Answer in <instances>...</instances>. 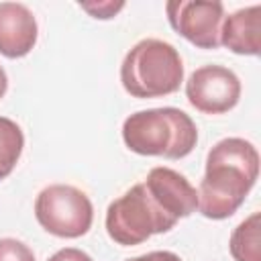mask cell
I'll use <instances>...</instances> for the list:
<instances>
[{
    "label": "cell",
    "instance_id": "obj_15",
    "mask_svg": "<svg viewBox=\"0 0 261 261\" xmlns=\"http://www.w3.org/2000/svg\"><path fill=\"white\" fill-rule=\"evenodd\" d=\"M49 261H94V259L88 253H84L82 249L65 247V249H59L55 255H51Z\"/></svg>",
    "mask_w": 261,
    "mask_h": 261
},
{
    "label": "cell",
    "instance_id": "obj_2",
    "mask_svg": "<svg viewBox=\"0 0 261 261\" xmlns=\"http://www.w3.org/2000/svg\"><path fill=\"white\" fill-rule=\"evenodd\" d=\"M124 145L139 155L181 159L198 143L194 120L179 108H151L130 114L122 124Z\"/></svg>",
    "mask_w": 261,
    "mask_h": 261
},
{
    "label": "cell",
    "instance_id": "obj_4",
    "mask_svg": "<svg viewBox=\"0 0 261 261\" xmlns=\"http://www.w3.org/2000/svg\"><path fill=\"white\" fill-rule=\"evenodd\" d=\"M175 222L177 220L153 200L145 184L133 186L106 210V232L114 243L124 247L141 245L151 234L167 232Z\"/></svg>",
    "mask_w": 261,
    "mask_h": 261
},
{
    "label": "cell",
    "instance_id": "obj_13",
    "mask_svg": "<svg viewBox=\"0 0 261 261\" xmlns=\"http://www.w3.org/2000/svg\"><path fill=\"white\" fill-rule=\"evenodd\" d=\"M0 261H35V255L22 241L0 239Z\"/></svg>",
    "mask_w": 261,
    "mask_h": 261
},
{
    "label": "cell",
    "instance_id": "obj_17",
    "mask_svg": "<svg viewBox=\"0 0 261 261\" xmlns=\"http://www.w3.org/2000/svg\"><path fill=\"white\" fill-rule=\"evenodd\" d=\"M6 88H8V77H6V71L0 65V98L6 94Z\"/></svg>",
    "mask_w": 261,
    "mask_h": 261
},
{
    "label": "cell",
    "instance_id": "obj_10",
    "mask_svg": "<svg viewBox=\"0 0 261 261\" xmlns=\"http://www.w3.org/2000/svg\"><path fill=\"white\" fill-rule=\"evenodd\" d=\"M220 45L239 55H259L261 49V6H249L224 16Z\"/></svg>",
    "mask_w": 261,
    "mask_h": 261
},
{
    "label": "cell",
    "instance_id": "obj_5",
    "mask_svg": "<svg viewBox=\"0 0 261 261\" xmlns=\"http://www.w3.org/2000/svg\"><path fill=\"white\" fill-rule=\"evenodd\" d=\"M35 216L47 232L61 239H77L90 230L94 208L82 190L67 184H53L39 192Z\"/></svg>",
    "mask_w": 261,
    "mask_h": 261
},
{
    "label": "cell",
    "instance_id": "obj_6",
    "mask_svg": "<svg viewBox=\"0 0 261 261\" xmlns=\"http://www.w3.org/2000/svg\"><path fill=\"white\" fill-rule=\"evenodd\" d=\"M169 24L175 33L200 49H216L220 45V27L224 6L208 0H171L165 4Z\"/></svg>",
    "mask_w": 261,
    "mask_h": 261
},
{
    "label": "cell",
    "instance_id": "obj_7",
    "mask_svg": "<svg viewBox=\"0 0 261 261\" xmlns=\"http://www.w3.org/2000/svg\"><path fill=\"white\" fill-rule=\"evenodd\" d=\"M188 102L206 114H222L237 106L241 82L234 71L222 65L198 67L186 82Z\"/></svg>",
    "mask_w": 261,
    "mask_h": 261
},
{
    "label": "cell",
    "instance_id": "obj_9",
    "mask_svg": "<svg viewBox=\"0 0 261 261\" xmlns=\"http://www.w3.org/2000/svg\"><path fill=\"white\" fill-rule=\"evenodd\" d=\"M37 20L18 2H0V53L8 59L24 57L37 43Z\"/></svg>",
    "mask_w": 261,
    "mask_h": 261
},
{
    "label": "cell",
    "instance_id": "obj_8",
    "mask_svg": "<svg viewBox=\"0 0 261 261\" xmlns=\"http://www.w3.org/2000/svg\"><path fill=\"white\" fill-rule=\"evenodd\" d=\"M143 184L153 200L175 220L190 216L198 208L196 188L171 167H153Z\"/></svg>",
    "mask_w": 261,
    "mask_h": 261
},
{
    "label": "cell",
    "instance_id": "obj_16",
    "mask_svg": "<svg viewBox=\"0 0 261 261\" xmlns=\"http://www.w3.org/2000/svg\"><path fill=\"white\" fill-rule=\"evenodd\" d=\"M126 261H181V259L171 251H153V253H147V255H141L135 259H126Z\"/></svg>",
    "mask_w": 261,
    "mask_h": 261
},
{
    "label": "cell",
    "instance_id": "obj_12",
    "mask_svg": "<svg viewBox=\"0 0 261 261\" xmlns=\"http://www.w3.org/2000/svg\"><path fill=\"white\" fill-rule=\"evenodd\" d=\"M24 135L20 126L10 118L0 116V179L10 175V171L20 159Z\"/></svg>",
    "mask_w": 261,
    "mask_h": 261
},
{
    "label": "cell",
    "instance_id": "obj_1",
    "mask_svg": "<svg viewBox=\"0 0 261 261\" xmlns=\"http://www.w3.org/2000/svg\"><path fill=\"white\" fill-rule=\"evenodd\" d=\"M259 175V153L253 143L228 137L206 157V173L198 188V210L212 220L232 216Z\"/></svg>",
    "mask_w": 261,
    "mask_h": 261
},
{
    "label": "cell",
    "instance_id": "obj_11",
    "mask_svg": "<svg viewBox=\"0 0 261 261\" xmlns=\"http://www.w3.org/2000/svg\"><path fill=\"white\" fill-rule=\"evenodd\" d=\"M259 220H261V214L253 212L232 230L228 247L234 261H261Z\"/></svg>",
    "mask_w": 261,
    "mask_h": 261
},
{
    "label": "cell",
    "instance_id": "obj_3",
    "mask_svg": "<svg viewBox=\"0 0 261 261\" xmlns=\"http://www.w3.org/2000/svg\"><path fill=\"white\" fill-rule=\"evenodd\" d=\"M122 88L135 98H159L179 90L184 63L177 49L161 39H143L120 65Z\"/></svg>",
    "mask_w": 261,
    "mask_h": 261
},
{
    "label": "cell",
    "instance_id": "obj_14",
    "mask_svg": "<svg viewBox=\"0 0 261 261\" xmlns=\"http://www.w3.org/2000/svg\"><path fill=\"white\" fill-rule=\"evenodd\" d=\"M86 12H90L94 18H112L122 6L124 2H98V4H80Z\"/></svg>",
    "mask_w": 261,
    "mask_h": 261
}]
</instances>
